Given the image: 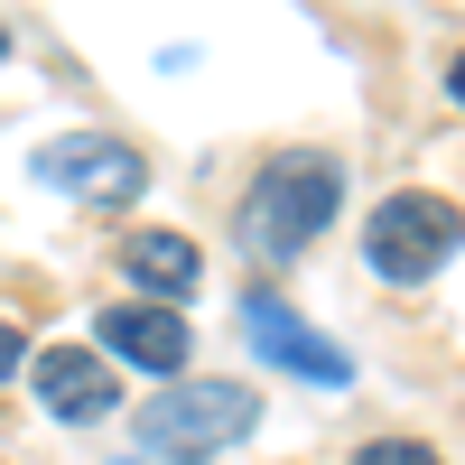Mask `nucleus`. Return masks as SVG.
I'll list each match as a JSON object with an SVG mask.
<instances>
[{
	"label": "nucleus",
	"instance_id": "obj_1",
	"mask_svg": "<svg viewBox=\"0 0 465 465\" xmlns=\"http://www.w3.org/2000/svg\"><path fill=\"white\" fill-rule=\"evenodd\" d=\"M335 205H344V159L289 149V159H270L252 177V196H242V252L252 261H298L335 223Z\"/></svg>",
	"mask_w": 465,
	"mask_h": 465
},
{
	"label": "nucleus",
	"instance_id": "obj_2",
	"mask_svg": "<svg viewBox=\"0 0 465 465\" xmlns=\"http://www.w3.org/2000/svg\"><path fill=\"white\" fill-rule=\"evenodd\" d=\"M261 429V391L252 381H168L159 401L140 410V447L159 465H196V456H223Z\"/></svg>",
	"mask_w": 465,
	"mask_h": 465
},
{
	"label": "nucleus",
	"instance_id": "obj_3",
	"mask_svg": "<svg viewBox=\"0 0 465 465\" xmlns=\"http://www.w3.org/2000/svg\"><path fill=\"white\" fill-rule=\"evenodd\" d=\"M456 242H465V214H456L447 196H429V186H401V196H381L372 223H363V261H372L391 289L438 280V270L456 261Z\"/></svg>",
	"mask_w": 465,
	"mask_h": 465
},
{
	"label": "nucleus",
	"instance_id": "obj_4",
	"mask_svg": "<svg viewBox=\"0 0 465 465\" xmlns=\"http://www.w3.org/2000/svg\"><path fill=\"white\" fill-rule=\"evenodd\" d=\"M242 335L261 344V363H280L289 381H317V391H344V381H354V354H344L335 335H317L289 298H270V289L242 298Z\"/></svg>",
	"mask_w": 465,
	"mask_h": 465
},
{
	"label": "nucleus",
	"instance_id": "obj_5",
	"mask_svg": "<svg viewBox=\"0 0 465 465\" xmlns=\"http://www.w3.org/2000/svg\"><path fill=\"white\" fill-rule=\"evenodd\" d=\"M37 177L47 186H74V196H94V205H112V196H140V159L122 140H103V131H65V140H47L37 149Z\"/></svg>",
	"mask_w": 465,
	"mask_h": 465
},
{
	"label": "nucleus",
	"instance_id": "obj_6",
	"mask_svg": "<svg viewBox=\"0 0 465 465\" xmlns=\"http://www.w3.org/2000/svg\"><path fill=\"white\" fill-rule=\"evenodd\" d=\"M37 401H47L65 429H94V419H112V401H122V381H112L103 354H84V344H47L37 354V381H28Z\"/></svg>",
	"mask_w": 465,
	"mask_h": 465
},
{
	"label": "nucleus",
	"instance_id": "obj_7",
	"mask_svg": "<svg viewBox=\"0 0 465 465\" xmlns=\"http://www.w3.org/2000/svg\"><path fill=\"white\" fill-rule=\"evenodd\" d=\"M94 335H103V354H122L140 372H186V317L177 307H94Z\"/></svg>",
	"mask_w": 465,
	"mask_h": 465
},
{
	"label": "nucleus",
	"instance_id": "obj_8",
	"mask_svg": "<svg viewBox=\"0 0 465 465\" xmlns=\"http://www.w3.org/2000/svg\"><path fill=\"white\" fill-rule=\"evenodd\" d=\"M122 270H131L140 289H159V298H186V289L205 280V252L186 242V232H168V223H131L122 232Z\"/></svg>",
	"mask_w": 465,
	"mask_h": 465
},
{
	"label": "nucleus",
	"instance_id": "obj_9",
	"mask_svg": "<svg viewBox=\"0 0 465 465\" xmlns=\"http://www.w3.org/2000/svg\"><path fill=\"white\" fill-rule=\"evenodd\" d=\"M354 465H438V456L419 447V438H372V447H363Z\"/></svg>",
	"mask_w": 465,
	"mask_h": 465
},
{
	"label": "nucleus",
	"instance_id": "obj_10",
	"mask_svg": "<svg viewBox=\"0 0 465 465\" xmlns=\"http://www.w3.org/2000/svg\"><path fill=\"white\" fill-rule=\"evenodd\" d=\"M10 372H19V335L0 326V381H10Z\"/></svg>",
	"mask_w": 465,
	"mask_h": 465
},
{
	"label": "nucleus",
	"instance_id": "obj_11",
	"mask_svg": "<svg viewBox=\"0 0 465 465\" xmlns=\"http://www.w3.org/2000/svg\"><path fill=\"white\" fill-rule=\"evenodd\" d=\"M447 84H456V103H465V56H456V74H447Z\"/></svg>",
	"mask_w": 465,
	"mask_h": 465
},
{
	"label": "nucleus",
	"instance_id": "obj_12",
	"mask_svg": "<svg viewBox=\"0 0 465 465\" xmlns=\"http://www.w3.org/2000/svg\"><path fill=\"white\" fill-rule=\"evenodd\" d=\"M0 56H10V37H0Z\"/></svg>",
	"mask_w": 465,
	"mask_h": 465
}]
</instances>
